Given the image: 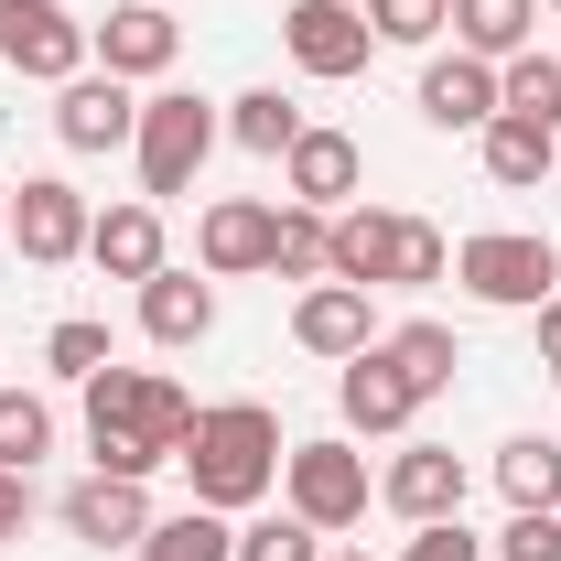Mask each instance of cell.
I'll list each match as a JSON object with an SVG mask.
<instances>
[{"mask_svg": "<svg viewBox=\"0 0 561 561\" xmlns=\"http://www.w3.org/2000/svg\"><path fill=\"white\" fill-rule=\"evenodd\" d=\"M173 55H184V22H173L162 0H119L108 22H87V66L130 76V87H151V76H173Z\"/></svg>", "mask_w": 561, "mask_h": 561, "instance_id": "9c48e42d", "label": "cell"}, {"mask_svg": "<svg viewBox=\"0 0 561 561\" xmlns=\"http://www.w3.org/2000/svg\"><path fill=\"white\" fill-rule=\"evenodd\" d=\"M140 561H238V529L216 507H173V518L140 529Z\"/></svg>", "mask_w": 561, "mask_h": 561, "instance_id": "484cf974", "label": "cell"}, {"mask_svg": "<svg viewBox=\"0 0 561 561\" xmlns=\"http://www.w3.org/2000/svg\"><path fill=\"white\" fill-rule=\"evenodd\" d=\"M378 346L400 356V378H411L421 400H443V389H454V367H465V335H454V324H432V313H411V324H389Z\"/></svg>", "mask_w": 561, "mask_h": 561, "instance_id": "603a6c76", "label": "cell"}, {"mask_svg": "<svg viewBox=\"0 0 561 561\" xmlns=\"http://www.w3.org/2000/svg\"><path fill=\"white\" fill-rule=\"evenodd\" d=\"M367 33L378 44H443L454 33V0H367Z\"/></svg>", "mask_w": 561, "mask_h": 561, "instance_id": "d6a6232c", "label": "cell"}, {"mask_svg": "<svg viewBox=\"0 0 561 561\" xmlns=\"http://www.w3.org/2000/svg\"><path fill=\"white\" fill-rule=\"evenodd\" d=\"M140 335H151V346H206L216 335V280L206 271H173V260H162V271L140 280Z\"/></svg>", "mask_w": 561, "mask_h": 561, "instance_id": "e0dca14e", "label": "cell"}, {"mask_svg": "<svg viewBox=\"0 0 561 561\" xmlns=\"http://www.w3.org/2000/svg\"><path fill=\"white\" fill-rule=\"evenodd\" d=\"M44 367H55V378H76V389H87L98 367H119V356H108V324H98V313H66V324L44 335Z\"/></svg>", "mask_w": 561, "mask_h": 561, "instance_id": "4dcf8cb0", "label": "cell"}, {"mask_svg": "<svg viewBox=\"0 0 561 561\" xmlns=\"http://www.w3.org/2000/svg\"><path fill=\"white\" fill-rule=\"evenodd\" d=\"M280 411L271 400H216V411H195V443H184V486H195V507H216V518H249L260 496L280 486Z\"/></svg>", "mask_w": 561, "mask_h": 561, "instance_id": "7a4b0ae2", "label": "cell"}, {"mask_svg": "<svg viewBox=\"0 0 561 561\" xmlns=\"http://www.w3.org/2000/svg\"><path fill=\"white\" fill-rule=\"evenodd\" d=\"M476 151H486V184H507V195H529L540 173H561V130L518 119V108H496L486 130H476Z\"/></svg>", "mask_w": 561, "mask_h": 561, "instance_id": "ffe728a7", "label": "cell"}, {"mask_svg": "<svg viewBox=\"0 0 561 561\" xmlns=\"http://www.w3.org/2000/svg\"><path fill=\"white\" fill-rule=\"evenodd\" d=\"M44 454H55V400L0 378V465H11V476H33Z\"/></svg>", "mask_w": 561, "mask_h": 561, "instance_id": "83f0119b", "label": "cell"}, {"mask_svg": "<svg viewBox=\"0 0 561 561\" xmlns=\"http://www.w3.org/2000/svg\"><path fill=\"white\" fill-rule=\"evenodd\" d=\"M22 529H33V476H11V465H0V551H11Z\"/></svg>", "mask_w": 561, "mask_h": 561, "instance_id": "d590c367", "label": "cell"}, {"mask_svg": "<svg viewBox=\"0 0 561 561\" xmlns=\"http://www.w3.org/2000/svg\"><path fill=\"white\" fill-rule=\"evenodd\" d=\"M529 33H540V0H454V44L486 55V66L529 55Z\"/></svg>", "mask_w": 561, "mask_h": 561, "instance_id": "cb8c5ba5", "label": "cell"}, {"mask_svg": "<svg viewBox=\"0 0 561 561\" xmlns=\"http://www.w3.org/2000/svg\"><path fill=\"white\" fill-rule=\"evenodd\" d=\"M367 496H378V486H367V454H356L346 432H313V443H291V454H280V507H291V518H313L324 540L367 518Z\"/></svg>", "mask_w": 561, "mask_h": 561, "instance_id": "277c9868", "label": "cell"}, {"mask_svg": "<svg viewBox=\"0 0 561 561\" xmlns=\"http://www.w3.org/2000/svg\"><path fill=\"white\" fill-rule=\"evenodd\" d=\"M496 108H518V119H540V130H561V55H507L496 66Z\"/></svg>", "mask_w": 561, "mask_h": 561, "instance_id": "f1b7e54d", "label": "cell"}, {"mask_svg": "<svg viewBox=\"0 0 561 561\" xmlns=\"http://www.w3.org/2000/svg\"><path fill=\"white\" fill-rule=\"evenodd\" d=\"M335 411H346V432L389 443V432H411L432 400L400 378V356H389V346H367V356H346V367H335Z\"/></svg>", "mask_w": 561, "mask_h": 561, "instance_id": "30bf717a", "label": "cell"}, {"mask_svg": "<svg viewBox=\"0 0 561 561\" xmlns=\"http://www.w3.org/2000/svg\"><path fill=\"white\" fill-rule=\"evenodd\" d=\"M389 260H400V216H389V206H346V216H335V271H324V280L389 291Z\"/></svg>", "mask_w": 561, "mask_h": 561, "instance_id": "44dd1931", "label": "cell"}, {"mask_svg": "<svg viewBox=\"0 0 561 561\" xmlns=\"http://www.w3.org/2000/svg\"><path fill=\"white\" fill-rule=\"evenodd\" d=\"M55 529L87 540V551H140V529H151V486H130V476H76V486L55 496Z\"/></svg>", "mask_w": 561, "mask_h": 561, "instance_id": "8fae6325", "label": "cell"}, {"mask_svg": "<svg viewBox=\"0 0 561 561\" xmlns=\"http://www.w3.org/2000/svg\"><path fill=\"white\" fill-rule=\"evenodd\" d=\"M432 280H454V238H443L432 216H400V260H389V291H432Z\"/></svg>", "mask_w": 561, "mask_h": 561, "instance_id": "f546056e", "label": "cell"}, {"mask_svg": "<svg viewBox=\"0 0 561 561\" xmlns=\"http://www.w3.org/2000/svg\"><path fill=\"white\" fill-rule=\"evenodd\" d=\"M271 238H280V206H260V195H216L206 227H195V271H206V280H249V271H271Z\"/></svg>", "mask_w": 561, "mask_h": 561, "instance_id": "5bb4252c", "label": "cell"}, {"mask_svg": "<svg viewBox=\"0 0 561 561\" xmlns=\"http://www.w3.org/2000/svg\"><path fill=\"white\" fill-rule=\"evenodd\" d=\"M238 561H324V529L291 518V507H280V518H249V529H238Z\"/></svg>", "mask_w": 561, "mask_h": 561, "instance_id": "1f68e13d", "label": "cell"}, {"mask_svg": "<svg viewBox=\"0 0 561 561\" xmlns=\"http://www.w3.org/2000/svg\"><path fill=\"white\" fill-rule=\"evenodd\" d=\"M324 271H335V216H324V206H280V238H271V280H302V291H313Z\"/></svg>", "mask_w": 561, "mask_h": 561, "instance_id": "d4e9b609", "label": "cell"}, {"mask_svg": "<svg viewBox=\"0 0 561 561\" xmlns=\"http://www.w3.org/2000/svg\"><path fill=\"white\" fill-rule=\"evenodd\" d=\"M540 367H551V378H561V291H551V302H540Z\"/></svg>", "mask_w": 561, "mask_h": 561, "instance_id": "8d00e7d4", "label": "cell"}, {"mask_svg": "<svg viewBox=\"0 0 561 561\" xmlns=\"http://www.w3.org/2000/svg\"><path fill=\"white\" fill-rule=\"evenodd\" d=\"M496 561H561V507H507Z\"/></svg>", "mask_w": 561, "mask_h": 561, "instance_id": "836d02e7", "label": "cell"}, {"mask_svg": "<svg viewBox=\"0 0 561 561\" xmlns=\"http://www.w3.org/2000/svg\"><path fill=\"white\" fill-rule=\"evenodd\" d=\"M280 55L313 76V87H346V76H367V55H378V33H367V0H291V11H280Z\"/></svg>", "mask_w": 561, "mask_h": 561, "instance_id": "8992f818", "label": "cell"}, {"mask_svg": "<svg viewBox=\"0 0 561 561\" xmlns=\"http://www.w3.org/2000/svg\"><path fill=\"white\" fill-rule=\"evenodd\" d=\"M140 130V98H130V76H108V66H87L55 87V140L66 151H130Z\"/></svg>", "mask_w": 561, "mask_h": 561, "instance_id": "7c38bea8", "label": "cell"}, {"mask_svg": "<svg viewBox=\"0 0 561 561\" xmlns=\"http://www.w3.org/2000/svg\"><path fill=\"white\" fill-rule=\"evenodd\" d=\"M540 11H561V0H540Z\"/></svg>", "mask_w": 561, "mask_h": 561, "instance_id": "ab89813d", "label": "cell"}, {"mask_svg": "<svg viewBox=\"0 0 561 561\" xmlns=\"http://www.w3.org/2000/svg\"><path fill=\"white\" fill-rule=\"evenodd\" d=\"M87 260H98V271L108 280H151L162 271V206H151V195H130V206H98V227H87Z\"/></svg>", "mask_w": 561, "mask_h": 561, "instance_id": "d6986e66", "label": "cell"}, {"mask_svg": "<svg viewBox=\"0 0 561 561\" xmlns=\"http://www.w3.org/2000/svg\"><path fill=\"white\" fill-rule=\"evenodd\" d=\"M454 280H465L476 302H496V313H540L561 291V249L529 238V227H486V238L454 249Z\"/></svg>", "mask_w": 561, "mask_h": 561, "instance_id": "5b68a950", "label": "cell"}, {"mask_svg": "<svg viewBox=\"0 0 561 561\" xmlns=\"http://www.w3.org/2000/svg\"><path fill=\"white\" fill-rule=\"evenodd\" d=\"M378 507H389V518H411V529L465 518V465H454V443H400V454H389V476H378Z\"/></svg>", "mask_w": 561, "mask_h": 561, "instance_id": "4fadbf2b", "label": "cell"}, {"mask_svg": "<svg viewBox=\"0 0 561 561\" xmlns=\"http://www.w3.org/2000/svg\"><path fill=\"white\" fill-rule=\"evenodd\" d=\"M496 486H507V507H561V443L551 432L496 443Z\"/></svg>", "mask_w": 561, "mask_h": 561, "instance_id": "4316f807", "label": "cell"}, {"mask_svg": "<svg viewBox=\"0 0 561 561\" xmlns=\"http://www.w3.org/2000/svg\"><path fill=\"white\" fill-rule=\"evenodd\" d=\"M324 561H367V551H324Z\"/></svg>", "mask_w": 561, "mask_h": 561, "instance_id": "f35d334b", "label": "cell"}, {"mask_svg": "<svg viewBox=\"0 0 561 561\" xmlns=\"http://www.w3.org/2000/svg\"><path fill=\"white\" fill-rule=\"evenodd\" d=\"M291 346L302 356H367L378 346V291H356V280H313L302 302H291Z\"/></svg>", "mask_w": 561, "mask_h": 561, "instance_id": "9a60e30c", "label": "cell"}, {"mask_svg": "<svg viewBox=\"0 0 561 561\" xmlns=\"http://www.w3.org/2000/svg\"><path fill=\"white\" fill-rule=\"evenodd\" d=\"M400 561H486V540L465 529V518H432V529H411V551Z\"/></svg>", "mask_w": 561, "mask_h": 561, "instance_id": "e575fe53", "label": "cell"}, {"mask_svg": "<svg viewBox=\"0 0 561 561\" xmlns=\"http://www.w3.org/2000/svg\"><path fill=\"white\" fill-rule=\"evenodd\" d=\"M302 130H313V119H302V98H291V87H238V98H227V140H238V151H260V162H280Z\"/></svg>", "mask_w": 561, "mask_h": 561, "instance_id": "7402d4cb", "label": "cell"}, {"mask_svg": "<svg viewBox=\"0 0 561 561\" xmlns=\"http://www.w3.org/2000/svg\"><path fill=\"white\" fill-rule=\"evenodd\" d=\"M411 108L432 119V130H486V119H496V66L454 44V55L421 66V98H411Z\"/></svg>", "mask_w": 561, "mask_h": 561, "instance_id": "ac0fdd59", "label": "cell"}, {"mask_svg": "<svg viewBox=\"0 0 561 561\" xmlns=\"http://www.w3.org/2000/svg\"><path fill=\"white\" fill-rule=\"evenodd\" d=\"M356 184H367V151H356L346 130H302L291 151H280V195H291V206L346 216V206H356Z\"/></svg>", "mask_w": 561, "mask_h": 561, "instance_id": "2e32d148", "label": "cell"}, {"mask_svg": "<svg viewBox=\"0 0 561 561\" xmlns=\"http://www.w3.org/2000/svg\"><path fill=\"white\" fill-rule=\"evenodd\" d=\"M0 227H11V184H0Z\"/></svg>", "mask_w": 561, "mask_h": 561, "instance_id": "74e56055", "label": "cell"}, {"mask_svg": "<svg viewBox=\"0 0 561 561\" xmlns=\"http://www.w3.org/2000/svg\"><path fill=\"white\" fill-rule=\"evenodd\" d=\"M87 227H98V206L76 195L66 173H22V184H11V227H0V238H11L33 271H66V260H87Z\"/></svg>", "mask_w": 561, "mask_h": 561, "instance_id": "52a82bcc", "label": "cell"}, {"mask_svg": "<svg viewBox=\"0 0 561 561\" xmlns=\"http://www.w3.org/2000/svg\"><path fill=\"white\" fill-rule=\"evenodd\" d=\"M184 443H195V400L162 367H98L87 378V476L151 486L162 465H184Z\"/></svg>", "mask_w": 561, "mask_h": 561, "instance_id": "6da1fadb", "label": "cell"}, {"mask_svg": "<svg viewBox=\"0 0 561 561\" xmlns=\"http://www.w3.org/2000/svg\"><path fill=\"white\" fill-rule=\"evenodd\" d=\"M216 140H227V108H216V98H195V87H151V98H140V130H130L140 195H151V206L195 195V173H206Z\"/></svg>", "mask_w": 561, "mask_h": 561, "instance_id": "3957f363", "label": "cell"}, {"mask_svg": "<svg viewBox=\"0 0 561 561\" xmlns=\"http://www.w3.org/2000/svg\"><path fill=\"white\" fill-rule=\"evenodd\" d=\"M0 66L22 87H66V76H87V22L66 0H0Z\"/></svg>", "mask_w": 561, "mask_h": 561, "instance_id": "ba28073f", "label": "cell"}]
</instances>
